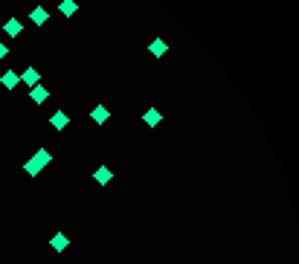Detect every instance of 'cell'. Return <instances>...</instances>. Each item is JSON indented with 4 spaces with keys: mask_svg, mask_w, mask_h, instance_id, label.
I'll return each instance as SVG.
<instances>
[{
    "mask_svg": "<svg viewBox=\"0 0 299 264\" xmlns=\"http://www.w3.org/2000/svg\"><path fill=\"white\" fill-rule=\"evenodd\" d=\"M50 125H53L55 131H64L67 125H70V116H67L64 110H55V113L50 116Z\"/></svg>",
    "mask_w": 299,
    "mask_h": 264,
    "instance_id": "obj_1",
    "label": "cell"
},
{
    "mask_svg": "<svg viewBox=\"0 0 299 264\" xmlns=\"http://www.w3.org/2000/svg\"><path fill=\"white\" fill-rule=\"evenodd\" d=\"M50 247H53L55 253H64L67 247H70V238H67L64 232H55V235L50 238Z\"/></svg>",
    "mask_w": 299,
    "mask_h": 264,
    "instance_id": "obj_2",
    "label": "cell"
},
{
    "mask_svg": "<svg viewBox=\"0 0 299 264\" xmlns=\"http://www.w3.org/2000/svg\"><path fill=\"white\" fill-rule=\"evenodd\" d=\"M148 50H151V55H154V58H163V55L168 53V44L163 41V38H154V41L148 44Z\"/></svg>",
    "mask_w": 299,
    "mask_h": 264,
    "instance_id": "obj_3",
    "label": "cell"
},
{
    "mask_svg": "<svg viewBox=\"0 0 299 264\" xmlns=\"http://www.w3.org/2000/svg\"><path fill=\"white\" fill-rule=\"evenodd\" d=\"M0 81H3V87H6V90H15V87H18V81H21V76H18L15 70H6V73L0 76Z\"/></svg>",
    "mask_w": 299,
    "mask_h": 264,
    "instance_id": "obj_4",
    "label": "cell"
},
{
    "mask_svg": "<svg viewBox=\"0 0 299 264\" xmlns=\"http://www.w3.org/2000/svg\"><path fill=\"white\" fill-rule=\"evenodd\" d=\"M93 180H96L99 186H108V183L113 180V171H108V165H99V168L93 171Z\"/></svg>",
    "mask_w": 299,
    "mask_h": 264,
    "instance_id": "obj_5",
    "label": "cell"
},
{
    "mask_svg": "<svg viewBox=\"0 0 299 264\" xmlns=\"http://www.w3.org/2000/svg\"><path fill=\"white\" fill-rule=\"evenodd\" d=\"M21 29H24V24H21L18 18H12V21H6V24H3V32L9 35V38H18Z\"/></svg>",
    "mask_w": 299,
    "mask_h": 264,
    "instance_id": "obj_6",
    "label": "cell"
},
{
    "mask_svg": "<svg viewBox=\"0 0 299 264\" xmlns=\"http://www.w3.org/2000/svg\"><path fill=\"white\" fill-rule=\"evenodd\" d=\"M29 99L38 102V105H44V102L50 99V90H47L44 84H35V87H32V93H29Z\"/></svg>",
    "mask_w": 299,
    "mask_h": 264,
    "instance_id": "obj_7",
    "label": "cell"
},
{
    "mask_svg": "<svg viewBox=\"0 0 299 264\" xmlns=\"http://www.w3.org/2000/svg\"><path fill=\"white\" fill-rule=\"evenodd\" d=\"M29 21H32L35 26H41V24H47V21H50V12L38 6V9H32V12H29Z\"/></svg>",
    "mask_w": 299,
    "mask_h": 264,
    "instance_id": "obj_8",
    "label": "cell"
},
{
    "mask_svg": "<svg viewBox=\"0 0 299 264\" xmlns=\"http://www.w3.org/2000/svg\"><path fill=\"white\" fill-rule=\"evenodd\" d=\"M35 163L41 165V171H44V168H47V165L53 163V154H50V151H47V148H38V151H35V157H32Z\"/></svg>",
    "mask_w": 299,
    "mask_h": 264,
    "instance_id": "obj_9",
    "label": "cell"
},
{
    "mask_svg": "<svg viewBox=\"0 0 299 264\" xmlns=\"http://www.w3.org/2000/svg\"><path fill=\"white\" fill-rule=\"evenodd\" d=\"M142 119H145V125H151V128H154V125H160V122H163V113L151 107V110H145V116H142Z\"/></svg>",
    "mask_w": 299,
    "mask_h": 264,
    "instance_id": "obj_10",
    "label": "cell"
},
{
    "mask_svg": "<svg viewBox=\"0 0 299 264\" xmlns=\"http://www.w3.org/2000/svg\"><path fill=\"white\" fill-rule=\"evenodd\" d=\"M38 79H41V76H38V70H35V67H27V70H24V76H21V81H27L29 87L38 84Z\"/></svg>",
    "mask_w": 299,
    "mask_h": 264,
    "instance_id": "obj_11",
    "label": "cell"
},
{
    "mask_svg": "<svg viewBox=\"0 0 299 264\" xmlns=\"http://www.w3.org/2000/svg\"><path fill=\"white\" fill-rule=\"evenodd\" d=\"M58 9H61V15H64V18H73L79 6H76V0H61V3H58Z\"/></svg>",
    "mask_w": 299,
    "mask_h": 264,
    "instance_id": "obj_12",
    "label": "cell"
},
{
    "mask_svg": "<svg viewBox=\"0 0 299 264\" xmlns=\"http://www.w3.org/2000/svg\"><path fill=\"white\" fill-rule=\"evenodd\" d=\"M90 116H93V122H99V125H102V122H108V116H110V113H108V107H102V105H99V107H93V113H90Z\"/></svg>",
    "mask_w": 299,
    "mask_h": 264,
    "instance_id": "obj_13",
    "label": "cell"
},
{
    "mask_svg": "<svg viewBox=\"0 0 299 264\" xmlns=\"http://www.w3.org/2000/svg\"><path fill=\"white\" fill-rule=\"evenodd\" d=\"M24 171H27L29 177H38V171H41V165L35 163V160H27V165H24Z\"/></svg>",
    "mask_w": 299,
    "mask_h": 264,
    "instance_id": "obj_14",
    "label": "cell"
},
{
    "mask_svg": "<svg viewBox=\"0 0 299 264\" xmlns=\"http://www.w3.org/2000/svg\"><path fill=\"white\" fill-rule=\"evenodd\" d=\"M6 55H9V47H6V44H3V41H0V61H3V58H6Z\"/></svg>",
    "mask_w": 299,
    "mask_h": 264,
    "instance_id": "obj_15",
    "label": "cell"
}]
</instances>
